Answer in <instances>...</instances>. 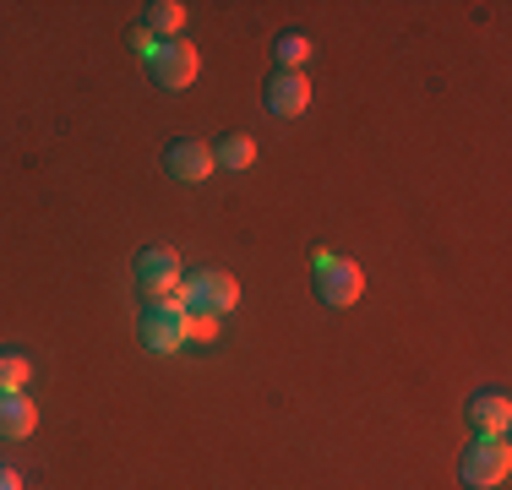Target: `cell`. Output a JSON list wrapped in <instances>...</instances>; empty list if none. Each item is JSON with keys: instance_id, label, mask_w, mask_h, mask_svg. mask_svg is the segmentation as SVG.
Masks as SVG:
<instances>
[{"instance_id": "cell-1", "label": "cell", "mask_w": 512, "mask_h": 490, "mask_svg": "<svg viewBox=\"0 0 512 490\" xmlns=\"http://www.w3.org/2000/svg\"><path fill=\"white\" fill-rule=\"evenodd\" d=\"M180 305H186V316H229L240 305V284L229 273H218V267H207V273H191L186 284H180Z\"/></svg>"}, {"instance_id": "cell-2", "label": "cell", "mask_w": 512, "mask_h": 490, "mask_svg": "<svg viewBox=\"0 0 512 490\" xmlns=\"http://www.w3.org/2000/svg\"><path fill=\"white\" fill-rule=\"evenodd\" d=\"M137 333H142V349H153V354H175V349H186V338H191V316H186V305H180V294H175V300H153L148 311H142Z\"/></svg>"}, {"instance_id": "cell-3", "label": "cell", "mask_w": 512, "mask_h": 490, "mask_svg": "<svg viewBox=\"0 0 512 490\" xmlns=\"http://www.w3.org/2000/svg\"><path fill=\"white\" fill-rule=\"evenodd\" d=\"M507 474H512L507 441L502 436H474V447L463 452V463H458V480L469 485V490H496Z\"/></svg>"}, {"instance_id": "cell-4", "label": "cell", "mask_w": 512, "mask_h": 490, "mask_svg": "<svg viewBox=\"0 0 512 490\" xmlns=\"http://www.w3.org/2000/svg\"><path fill=\"white\" fill-rule=\"evenodd\" d=\"M148 71H153L158 88H169V93L191 88V82H197V44H191V39H164L153 49Z\"/></svg>"}, {"instance_id": "cell-5", "label": "cell", "mask_w": 512, "mask_h": 490, "mask_svg": "<svg viewBox=\"0 0 512 490\" xmlns=\"http://www.w3.org/2000/svg\"><path fill=\"white\" fill-rule=\"evenodd\" d=\"M131 273H137V289L153 294V300H175L180 294V256L175 251H142L137 262H131Z\"/></svg>"}, {"instance_id": "cell-6", "label": "cell", "mask_w": 512, "mask_h": 490, "mask_svg": "<svg viewBox=\"0 0 512 490\" xmlns=\"http://www.w3.org/2000/svg\"><path fill=\"white\" fill-rule=\"evenodd\" d=\"M360 289H365L360 262H333V256H322V262H316V294H322L327 305H355Z\"/></svg>"}, {"instance_id": "cell-7", "label": "cell", "mask_w": 512, "mask_h": 490, "mask_svg": "<svg viewBox=\"0 0 512 490\" xmlns=\"http://www.w3.org/2000/svg\"><path fill=\"white\" fill-rule=\"evenodd\" d=\"M306 104H311V82H306V77H295V71H278V77L267 82V109H273V115L295 120V115H306Z\"/></svg>"}, {"instance_id": "cell-8", "label": "cell", "mask_w": 512, "mask_h": 490, "mask_svg": "<svg viewBox=\"0 0 512 490\" xmlns=\"http://www.w3.org/2000/svg\"><path fill=\"white\" fill-rule=\"evenodd\" d=\"M164 164H169V175H175V180L197 186V180L213 175V147H207V142H175L164 153Z\"/></svg>"}, {"instance_id": "cell-9", "label": "cell", "mask_w": 512, "mask_h": 490, "mask_svg": "<svg viewBox=\"0 0 512 490\" xmlns=\"http://www.w3.org/2000/svg\"><path fill=\"white\" fill-rule=\"evenodd\" d=\"M469 425H474V436H507V425H512L507 392H480V398H469Z\"/></svg>"}, {"instance_id": "cell-10", "label": "cell", "mask_w": 512, "mask_h": 490, "mask_svg": "<svg viewBox=\"0 0 512 490\" xmlns=\"http://www.w3.org/2000/svg\"><path fill=\"white\" fill-rule=\"evenodd\" d=\"M142 28H148L158 44L180 39V28H186V6H180V0H153V6H142Z\"/></svg>"}, {"instance_id": "cell-11", "label": "cell", "mask_w": 512, "mask_h": 490, "mask_svg": "<svg viewBox=\"0 0 512 490\" xmlns=\"http://www.w3.org/2000/svg\"><path fill=\"white\" fill-rule=\"evenodd\" d=\"M33 425H39V409H33L22 392H0V436H28Z\"/></svg>"}, {"instance_id": "cell-12", "label": "cell", "mask_w": 512, "mask_h": 490, "mask_svg": "<svg viewBox=\"0 0 512 490\" xmlns=\"http://www.w3.org/2000/svg\"><path fill=\"white\" fill-rule=\"evenodd\" d=\"M256 164V142L246 137V131H235V137H224L218 142V153H213V169H251Z\"/></svg>"}, {"instance_id": "cell-13", "label": "cell", "mask_w": 512, "mask_h": 490, "mask_svg": "<svg viewBox=\"0 0 512 490\" xmlns=\"http://www.w3.org/2000/svg\"><path fill=\"white\" fill-rule=\"evenodd\" d=\"M273 55H278V66H284V71H295V77H306V66H311V55H316V49H311V39H306V33H284V39L273 44Z\"/></svg>"}, {"instance_id": "cell-14", "label": "cell", "mask_w": 512, "mask_h": 490, "mask_svg": "<svg viewBox=\"0 0 512 490\" xmlns=\"http://www.w3.org/2000/svg\"><path fill=\"white\" fill-rule=\"evenodd\" d=\"M28 354H0V392H22V382H28Z\"/></svg>"}, {"instance_id": "cell-15", "label": "cell", "mask_w": 512, "mask_h": 490, "mask_svg": "<svg viewBox=\"0 0 512 490\" xmlns=\"http://www.w3.org/2000/svg\"><path fill=\"white\" fill-rule=\"evenodd\" d=\"M131 44H137V49H142V60H153V49H158V39H153V33H148V28H137V33H131Z\"/></svg>"}, {"instance_id": "cell-16", "label": "cell", "mask_w": 512, "mask_h": 490, "mask_svg": "<svg viewBox=\"0 0 512 490\" xmlns=\"http://www.w3.org/2000/svg\"><path fill=\"white\" fill-rule=\"evenodd\" d=\"M0 490H22V480H17L11 469H0Z\"/></svg>"}]
</instances>
